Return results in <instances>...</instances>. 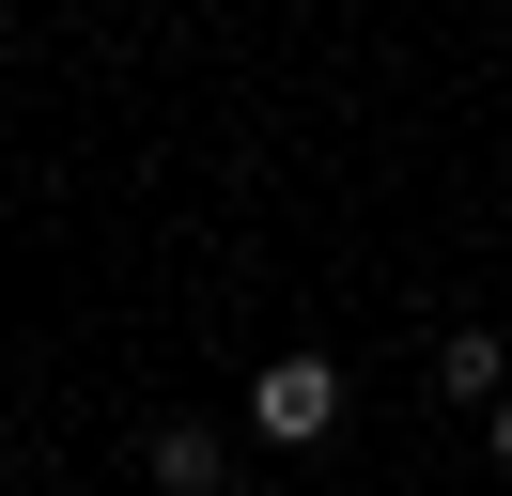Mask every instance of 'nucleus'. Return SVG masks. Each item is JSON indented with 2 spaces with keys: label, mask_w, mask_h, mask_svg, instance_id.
Returning a JSON list of instances; mask_svg holds the SVG:
<instances>
[{
  "label": "nucleus",
  "mask_w": 512,
  "mask_h": 496,
  "mask_svg": "<svg viewBox=\"0 0 512 496\" xmlns=\"http://www.w3.org/2000/svg\"><path fill=\"white\" fill-rule=\"evenodd\" d=\"M249 434H264V450H326V434H342V357H311V341L264 357L249 372Z\"/></svg>",
  "instance_id": "f257e3e1"
},
{
  "label": "nucleus",
  "mask_w": 512,
  "mask_h": 496,
  "mask_svg": "<svg viewBox=\"0 0 512 496\" xmlns=\"http://www.w3.org/2000/svg\"><path fill=\"white\" fill-rule=\"evenodd\" d=\"M435 388L497 419V403H512V357H497V326H450V341H435Z\"/></svg>",
  "instance_id": "f03ea898"
},
{
  "label": "nucleus",
  "mask_w": 512,
  "mask_h": 496,
  "mask_svg": "<svg viewBox=\"0 0 512 496\" xmlns=\"http://www.w3.org/2000/svg\"><path fill=\"white\" fill-rule=\"evenodd\" d=\"M218 481H233V450H218L202 419H171V434H156V496H218Z\"/></svg>",
  "instance_id": "7ed1b4c3"
},
{
  "label": "nucleus",
  "mask_w": 512,
  "mask_h": 496,
  "mask_svg": "<svg viewBox=\"0 0 512 496\" xmlns=\"http://www.w3.org/2000/svg\"><path fill=\"white\" fill-rule=\"evenodd\" d=\"M481 434H497V465H512V403H497V419H481Z\"/></svg>",
  "instance_id": "20e7f679"
}]
</instances>
